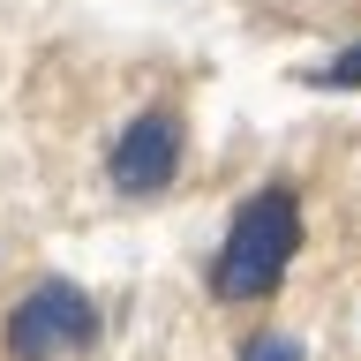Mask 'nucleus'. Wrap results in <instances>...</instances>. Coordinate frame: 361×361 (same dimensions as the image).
<instances>
[{
    "mask_svg": "<svg viewBox=\"0 0 361 361\" xmlns=\"http://www.w3.org/2000/svg\"><path fill=\"white\" fill-rule=\"evenodd\" d=\"M293 256H301V196L286 180H271L233 211L219 256H211V293L219 301H271L279 279L293 271Z\"/></svg>",
    "mask_w": 361,
    "mask_h": 361,
    "instance_id": "1",
    "label": "nucleus"
},
{
    "mask_svg": "<svg viewBox=\"0 0 361 361\" xmlns=\"http://www.w3.org/2000/svg\"><path fill=\"white\" fill-rule=\"evenodd\" d=\"M83 346H98V309L75 279H38L8 309V354L16 361H61Z\"/></svg>",
    "mask_w": 361,
    "mask_h": 361,
    "instance_id": "2",
    "label": "nucleus"
},
{
    "mask_svg": "<svg viewBox=\"0 0 361 361\" xmlns=\"http://www.w3.org/2000/svg\"><path fill=\"white\" fill-rule=\"evenodd\" d=\"M180 143H188L180 113H173V106H143L128 128L113 135L106 180L121 188V196H166V188H173V173H180Z\"/></svg>",
    "mask_w": 361,
    "mask_h": 361,
    "instance_id": "3",
    "label": "nucleus"
},
{
    "mask_svg": "<svg viewBox=\"0 0 361 361\" xmlns=\"http://www.w3.org/2000/svg\"><path fill=\"white\" fill-rule=\"evenodd\" d=\"M233 361H309L301 354V338L293 331H256V338H241V354Z\"/></svg>",
    "mask_w": 361,
    "mask_h": 361,
    "instance_id": "4",
    "label": "nucleus"
},
{
    "mask_svg": "<svg viewBox=\"0 0 361 361\" xmlns=\"http://www.w3.org/2000/svg\"><path fill=\"white\" fill-rule=\"evenodd\" d=\"M309 83H316V90H361V45H346L338 61L309 68Z\"/></svg>",
    "mask_w": 361,
    "mask_h": 361,
    "instance_id": "5",
    "label": "nucleus"
}]
</instances>
